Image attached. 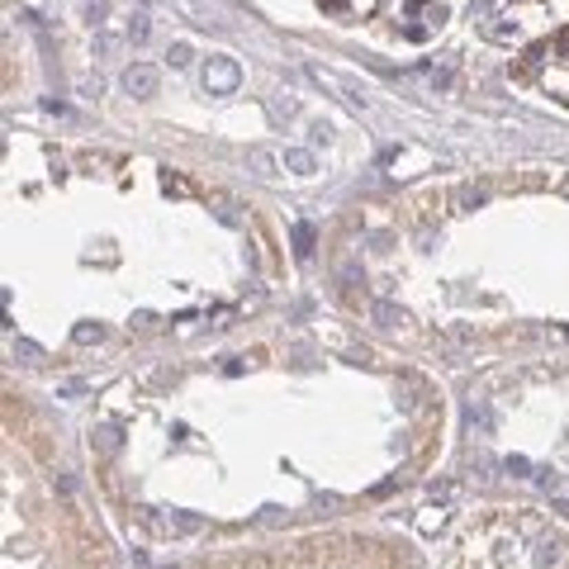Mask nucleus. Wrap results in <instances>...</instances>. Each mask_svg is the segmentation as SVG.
Instances as JSON below:
<instances>
[{
	"label": "nucleus",
	"mask_w": 569,
	"mask_h": 569,
	"mask_svg": "<svg viewBox=\"0 0 569 569\" xmlns=\"http://www.w3.org/2000/svg\"><path fill=\"white\" fill-rule=\"evenodd\" d=\"M284 166H289L294 176H309V171H313V152H304V147H289V152H284Z\"/></svg>",
	"instance_id": "obj_3"
},
{
	"label": "nucleus",
	"mask_w": 569,
	"mask_h": 569,
	"mask_svg": "<svg viewBox=\"0 0 569 569\" xmlns=\"http://www.w3.org/2000/svg\"><path fill=\"white\" fill-rule=\"evenodd\" d=\"M123 85H128L133 95H152V90H157V67H143V62H133V67L123 72Z\"/></svg>",
	"instance_id": "obj_2"
},
{
	"label": "nucleus",
	"mask_w": 569,
	"mask_h": 569,
	"mask_svg": "<svg viewBox=\"0 0 569 569\" xmlns=\"http://www.w3.org/2000/svg\"><path fill=\"white\" fill-rule=\"evenodd\" d=\"M294 242H299V256L313 251V228H294Z\"/></svg>",
	"instance_id": "obj_6"
},
{
	"label": "nucleus",
	"mask_w": 569,
	"mask_h": 569,
	"mask_svg": "<svg viewBox=\"0 0 569 569\" xmlns=\"http://www.w3.org/2000/svg\"><path fill=\"white\" fill-rule=\"evenodd\" d=\"M81 10L95 19V24H100V14H105V0H81Z\"/></svg>",
	"instance_id": "obj_7"
},
{
	"label": "nucleus",
	"mask_w": 569,
	"mask_h": 569,
	"mask_svg": "<svg viewBox=\"0 0 569 569\" xmlns=\"http://www.w3.org/2000/svg\"><path fill=\"white\" fill-rule=\"evenodd\" d=\"M171 62H176V67H185V62H190V48H185V43H176V48H171Z\"/></svg>",
	"instance_id": "obj_8"
},
{
	"label": "nucleus",
	"mask_w": 569,
	"mask_h": 569,
	"mask_svg": "<svg viewBox=\"0 0 569 569\" xmlns=\"http://www.w3.org/2000/svg\"><path fill=\"white\" fill-rule=\"evenodd\" d=\"M247 162L256 166L261 176H276V152H266V147H251V152H247Z\"/></svg>",
	"instance_id": "obj_4"
},
{
	"label": "nucleus",
	"mask_w": 569,
	"mask_h": 569,
	"mask_svg": "<svg viewBox=\"0 0 569 569\" xmlns=\"http://www.w3.org/2000/svg\"><path fill=\"white\" fill-rule=\"evenodd\" d=\"M238 81H242V72H238L233 57H209V67H204V90L209 95H228V90H238Z\"/></svg>",
	"instance_id": "obj_1"
},
{
	"label": "nucleus",
	"mask_w": 569,
	"mask_h": 569,
	"mask_svg": "<svg viewBox=\"0 0 569 569\" xmlns=\"http://www.w3.org/2000/svg\"><path fill=\"white\" fill-rule=\"evenodd\" d=\"M128 39H133V43L147 39V19H143V14H133V19H128Z\"/></svg>",
	"instance_id": "obj_5"
}]
</instances>
